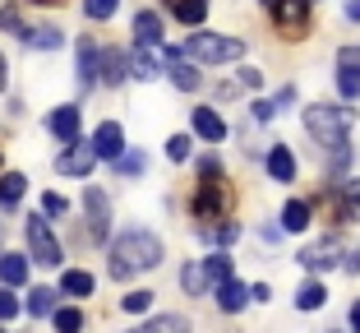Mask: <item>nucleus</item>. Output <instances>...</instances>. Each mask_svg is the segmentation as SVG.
Instances as JSON below:
<instances>
[{
  "mask_svg": "<svg viewBox=\"0 0 360 333\" xmlns=\"http://www.w3.org/2000/svg\"><path fill=\"white\" fill-rule=\"evenodd\" d=\"M158 264H162V241L153 237V232H143V227L116 237L111 241V255H106V273L116 282L134 278V273H143V269H158Z\"/></svg>",
  "mask_w": 360,
  "mask_h": 333,
  "instance_id": "f257e3e1",
  "label": "nucleus"
},
{
  "mask_svg": "<svg viewBox=\"0 0 360 333\" xmlns=\"http://www.w3.org/2000/svg\"><path fill=\"white\" fill-rule=\"evenodd\" d=\"M351 120H356V111H351V107H328V102L305 107V130H309V139H314V144H323V153L347 144Z\"/></svg>",
  "mask_w": 360,
  "mask_h": 333,
  "instance_id": "f03ea898",
  "label": "nucleus"
},
{
  "mask_svg": "<svg viewBox=\"0 0 360 333\" xmlns=\"http://www.w3.org/2000/svg\"><path fill=\"white\" fill-rule=\"evenodd\" d=\"M185 56L203 61V65H226V61H240L245 56V42L240 37H226V32H194V37H185Z\"/></svg>",
  "mask_w": 360,
  "mask_h": 333,
  "instance_id": "7ed1b4c3",
  "label": "nucleus"
},
{
  "mask_svg": "<svg viewBox=\"0 0 360 333\" xmlns=\"http://www.w3.org/2000/svg\"><path fill=\"white\" fill-rule=\"evenodd\" d=\"M23 237H28V250H32V259H37L42 269H60L65 250H60V241L51 237V222H46V218H28Z\"/></svg>",
  "mask_w": 360,
  "mask_h": 333,
  "instance_id": "20e7f679",
  "label": "nucleus"
},
{
  "mask_svg": "<svg viewBox=\"0 0 360 333\" xmlns=\"http://www.w3.org/2000/svg\"><path fill=\"white\" fill-rule=\"evenodd\" d=\"M273 19H277V32L300 42L309 32V0H277L273 5Z\"/></svg>",
  "mask_w": 360,
  "mask_h": 333,
  "instance_id": "39448f33",
  "label": "nucleus"
},
{
  "mask_svg": "<svg viewBox=\"0 0 360 333\" xmlns=\"http://www.w3.org/2000/svg\"><path fill=\"white\" fill-rule=\"evenodd\" d=\"M93 153L106 162H120L125 158V130L116 125V120H102V125L93 130Z\"/></svg>",
  "mask_w": 360,
  "mask_h": 333,
  "instance_id": "423d86ee",
  "label": "nucleus"
},
{
  "mask_svg": "<svg viewBox=\"0 0 360 333\" xmlns=\"http://www.w3.org/2000/svg\"><path fill=\"white\" fill-rule=\"evenodd\" d=\"M194 218H203V222H217V213L226 208V190L212 181H199V190H194Z\"/></svg>",
  "mask_w": 360,
  "mask_h": 333,
  "instance_id": "0eeeda50",
  "label": "nucleus"
},
{
  "mask_svg": "<svg viewBox=\"0 0 360 333\" xmlns=\"http://www.w3.org/2000/svg\"><path fill=\"white\" fill-rule=\"evenodd\" d=\"M75 56H79V84L93 88L97 79H102V46H97L93 37H79V42H75Z\"/></svg>",
  "mask_w": 360,
  "mask_h": 333,
  "instance_id": "6e6552de",
  "label": "nucleus"
},
{
  "mask_svg": "<svg viewBox=\"0 0 360 333\" xmlns=\"http://www.w3.org/2000/svg\"><path fill=\"white\" fill-rule=\"evenodd\" d=\"M84 208H88V227H93V241H106V227H111V204L97 185L84 190Z\"/></svg>",
  "mask_w": 360,
  "mask_h": 333,
  "instance_id": "1a4fd4ad",
  "label": "nucleus"
},
{
  "mask_svg": "<svg viewBox=\"0 0 360 333\" xmlns=\"http://www.w3.org/2000/svg\"><path fill=\"white\" fill-rule=\"evenodd\" d=\"M93 167H97L93 144H75V149H65L60 158H56V172H60V176H88Z\"/></svg>",
  "mask_w": 360,
  "mask_h": 333,
  "instance_id": "9d476101",
  "label": "nucleus"
},
{
  "mask_svg": "<svg viewBox=\"0 0 360 333\" xmlns=\"http://www.w3.org/2000/svg\"><path fill=\"white\" fill-rule=\"evenodd\" d=\"M338 259H342V241L338 237H323L319 246L300 250V264H305V269H314V273H328Z\"/></svg>",
  "mask_w": 360,
  "mask_h": 333,
  "instance_id": "9b49d317",
  "label": "nucleus"
},
{
  "mask_svg": "<svg viewBox=\"0 0 360 333\" xmlns=\"http://www.w3.org/2000/svg\"><path fill=\"white\" fill-rule=\"evenodd\" d=\"M46 125H51V134L65 144V149H75V144H79V130H84V116H79V107H56Z\"/></svg>",
  "mask_w": 360,
  "mask_h": 333,
  "instance_id": "f8f14e48",
  "label": "nucleus"
},
{
  "mask_svg": "<svg viewBox=\"0 0 360 333\" xmlns=\"http://www.w3.org/2000/svg\"><path fill=\"white\" fill-rule=\"evenodd\" d=\"M167 75H171V84H176L180 93H194V88L203 84V79H199V65H194V61H180L176 46H167Z\"/></svg>",
  "mask_w": 360,
  "mask_h": 333,
  "instance_id": "ddd939ff",
  "label": "nucleus"
},
{
  "mask_svg": "<svg viewBox=\"0 0 360 333\" xmlns=\"http://www.w3.org/2000/svg\"><path fill=\"white\" fill-rule=\"evenodd\" d=\"M194 134H199L203 144H222L226 139V120H222V111H212V107H194Z\"/></svg>",
  "mask_w": 360,
  "mask_h": 333,
  "instance_id": "4468645a",
  "label": "nucleus"
},
{
  "mask_svg": "<svg viewBox=\"0 0 360 333\" xmlns=\"http://www.w3.org/2000/svg\"><path fill=\"white\" fill-rule=\"evenodd\" d=\"M134 42L148 46V51H158V46H162V14L158 10H139L134 14Z\"/></svg>",
  "mask_w": 360,
  "mask_h": 333,
  "instance_id": "2eb2a0df",
  "label": "nucleus"
},
{
  "mask_svg": "<svg viewBox=\"0 0 360 333\" xmlns=\"http://www.w3.org/2000/svg\"><path fill=\"white\" fill-rule=\"evenodd\" d=\"M180 287H185V296H208V291H212L208 264H203V259H190V264L180 269Z\"/></svg>",
  "mask_w": 360,
  "mask_h": 333,
  "instance_id": "dca6fc26",
  "label": "nucleus"
},
{
  "mask_svg": "<svg viewBox=\"0 0 360 333\" xmlns=\"http://www.w3.org/2000/svg\"><path fill=\"white\" fill-rule=\"evenodd\" d=\"M167 10L176 23H185V28H199L203 19H208V0H167Z\"/></svg>",
  "mask_w": 360,
  "mask_h": 333,
  "instance_id": "f3484780",
  "label": "nucleus"
},
{
  "mask_svg": "<svg viewBox=\"0 0 360 333\" xmlns=\"http://www.w3.org/2000/svg\"><path fill=\"white\" fill-rule=\"evenodd\" d=\"M268 176H273V181H296V158H291V149H286V144H273V149H268Z\"/></svg>",
  "mask_w": 360,
  "mask_h": 333,
  "instance_id": "a211bd4d",
  "label": "nucleus"
},
{
  "mask_svg": "<svg viewBox=\"0 0 360 333\" xmlns=\"http://www.w3.org/2000/svg\"><path fill=\"white\" fill-rule=\"evenodd\" d=\"M102 79H106V88L125 84V79H129V56L116 51V46H106V51H102Z\"/></svg>",
  "mask_w": 360,
  "mask_h": 333,
  "instance_id": "6ab92c4d",
  "label": "nucleus"
},
{
  "mask_svg": "<svg viewBox=\"0 0 360 333\" xmlns=\"http://www.w3.org/2000/svg\"><path fill=\"white\" fill-rule=\"evenodd\" d=\"M162 61H167V56H158V51H148V46H139L134 56H129V75L134 79H143V84H148V79H158V70H162Z\"/></svg>",
  "mask_w": 360,
  "mask_h": 333,
  "instance_id": "aec40b11",
  "label": "nucleus"
},
{
  "mask_svg": "<svg viewBox=\"0 0 360 333\" xmlns=\"http://www.w3.org/2000/svg\"><path fill=\"white\" fill-rule=\"evenodd\" d=\"M245 301H250V287L245 282H222L217 287V310H226V315H236V310H245Z\"/></svg>",
  "mask_w": 360,
  "mask_h": 333,
  "instance_id": "412c9836",
  "label": "nucleus"
},
{
  "mask_svg": "<svg viewBox=\"0 0 360 333\" xmlns=\"http://www.w3.org/2000/svg\"><path fill=\"white\" fill-rule=\"evenodd\" d=\"M129 333H190V320L185 315H153V320H143Z\"/></svg>",
  "mask_w": 360,
  "mask_h": 333,
  "instance_id": "4be33fe9",
  "label": "nucleus"
},
{
  "mask_svg": "<svg viewBox=\"0 0 360 333\" xmlns=\"http://www.w3.org/2000/svg\"><path fill=\"white\" fill-rule=\"evenodd\" d=\"M28 190V176L23 172H0V208H14Z\"/></svg>",
  "mask_w": 360,
  "mask_h": 333,
  "instance_id": "5701e85b",
  "label": "nucleus"
},
{
  "mask_svg": "<svg viewBox=\"0 0 360 333\" xmlns=\"http://www.w3.org/2000/svg\"><path fill=\"white\" fill-rule=\"evenodd\" d=\"M93 287H97V282H93L88 269H65L60 273V291H65V296H93Z\"/></svg>",
  "mask_w": 360,
  "mask_h": 333,
  "instance_id": "b1692460",
  "label": "nucleus"
},
{
  "mask_svg": "<svg viewBox=\"0 0 360 333\" xmlns=\"http://www.w3.org/2000/svg\"><path fill=\"white\" fill-rule=\"evenodd\" d=\"M23 42L37 46V51H56V46L65 42V32H60V28H51V23H37V28L23 32Z\"/></svg>",
  "mask_w": 360,
  "mask_h": 333,
  "instance_id": "393cba45",
  "label": "nucleus"
},
{
  "mask_svg": "<svg viewBox=\"0 0 360 333\" xmlns=\"http://www.w3.org/2000/svg\"><path fill=\"white\" fill-rule=\"evenodd\" d=\"M0 282H5V287L28 282V259L23 255H0Z\"/></svg>",
  "mask_w": 360,
  "mask_h": 333,
  "instance_id": "a878e982",
  "label": "nucleus"
},
{
  "mask_svg": "<svg viewBox=\"0 0 360 333\" xmlns=\"http://www.w3.org/2000/svg\"><path fill=\"white\" fill-rule=\"evenodd\" d=\"M305 227H309V204H305V199H286L282 232H305Z\"/></svg>",
  "mask_w": 360,
  "mask_h": 333,
  "instance_id": "bb28decb",
  "label": "nucleus"
},
{
  "mask_svg": "<svg viewBox=\"0 0 360 333\" xmlns=\"http://www.w3.org/2000/svg\"><path fill=\"white\" fill-rule=\"evenodd\" d=\"M323 301H328V287H323V282H314V278L300 282V291H296V306H300V310H319Z\"/></svg>",
  "mask_w": 360,
  "mask_h": 333,
  "instance_id": "cd10ccee",
  "label": "nucleus"
},
{
  "mask_svg": "<svg viewBox=\"0 0 360 333\" xmlns=\"http://www.w3.org/2000/svg\"><path fill=\"white\" fill-rule=\"evenodd\" d=\"M23 310H28L32 320L56 315V291H51V287H32V296H28V306H23Z\"/></svg>",
  "mask_w": 360,
  "mask_h": 333,
  "instance_id": "c85d7f7f",
  "label": "nucleus"
},
{
  "mask_svg": "<svg viewBox=\"0 0 360 333\" xmlns=\"http://www.w3.org/2000/svg\"><path fill=\"white\" fill-rule=\"evenodd\" d=\"M51 320H56V333H84V310L79 306H60Z\"/></svg>",
  "mask_w": 360,
  "mask_h": 333,
  "instance_id": "c756f323",
  "label": "nucleus"
},
{
  "mask_svg": "<svg viewBox=\"0 0 360 333\" xmlns=\"http://www.w3.org/2000/svg\"><path fill=\"white\" fill-rule=\"evenodd\" d=\"M203 264H208V278H212V291L222 287V282H231V259H226L222 250H217V255H208V259H203Z\"/></svg>",
  "mask_w": 360,
  "mask_h": 333,
  "instance_id": "7c9ffc66",
  "label": "nucleus"
},
{
  "mask_svg": "<svg viewBox=\"0 0 360 333\" xmlns=\"http://www.w3.org/2000/svg\"><path fill=\"white\" fill-rule=\"evenodd\" d=\"M116 172H120V176H143V172H148V158H143V149H134V153L125 149V158L116 162Z\"/></svg>",
  "mask_w": 360,
  "mask_h": 333,
  "instance_id": "2f4dec72",
  "label": "nucleus"
},
{
  "mask_svg": "<svg viewBox=\"0 0 360 333\" xmlns=\"http://www.w3.org/2000/svg\"><path fill=\"white\" fill-rule=\"evenodd\" d=\"M190 153H194V139H190V134H171V139H167V158L171 162H190Z\"/></svg>",
  "mask_w": 360,
  "mask_h": 333,
  "instance_id": "473e14b6",
  "label": "nucleus"
},
{
  "mask_svg": "<svg viewBox=\"0 0 360 333\" xmlns=\"http://www.w3.org/2000/svg\"><path fill=\"white\" fill-rule=\"evenodd\" d=\"M0 28L5 32H14V37H23V14H19V5H5V10H0Z\"/></svg>",
  "mask_w": 360,
  "mask_h": 333,
  "instance_id": "72a5a7b5",
  "label": "nucleus"
},
{
  "mask_svg": "<svg viewBox=\"0 0 360 333\" xmlns=\"http://www.w3.org/2000/svg\"><path fill=\"white\" fill-rule=\"evenodd\" d=\"M120 10V0H84V14L88 19H111Z\"/></svg>",
  "mask_w": 360,
  "mask_h": 333,
  "instance_id": "f704fd0d",
  "label": "nucleus"
},
{
  "mask_svg": "<svg viewBox=\"0 0 360 333\" xmlns=\"http://www.w3.org/2000/svg\"><path fill=\"white\" fill-rule=\"evenodd\" d=\"M338 93L347 97V102H356V97H360V75H351V70H338Z\"/></svg>",
  "mask_w": 360,
  "mask_h": 333,
  "instance_id": "c9c22d12",
  "label": "nucleus"
},
{
  "mask_svg": "<svg viewBox=\"0 0 360 333\" xmlns=\"http://www.w3.org/2000/svg\"><path fill=\"white\" fill-rule=\"evenodd\" d=\"M120 306H125L129 315H143V310H148V306H153V291H129V296H125V301H120Z\"/></svg>",
  "mask_w": 360,
  "mask_h": 333,
  "instance_id": "e433bc0d",
  "label": "nucleus"
},
{
  "mask_svg": "<svg viewBox=\"0 0 360 333\" xmlns=\"http://www.w3.org/2000/svg\"><path fill=\"white\" fill-rule=\"evenodd\" d=\"M338 70H351V75H360V46H342V51H338Z\"/></svg>",
  "mask_w": 360,
  "mask_h": 333,
  "instance_id": "4c0bfd02",
  "label": "nucleus"
},
{
  "mask_svg": "<svg viewBox=\"0 0 360 333\" xmlns=\"http://www.w3.org/2000/svg\"><path fill=\"white\" fill-rule=\"evenodd\" d=\"M19 310H23V306L14 301V296H10V291H5V287H0V324H10V320H14V315H19Z\"/></svg>",
  "mask_w": 360,
  "mask_h": 333,
  "instance_id": "58836bf2",
  "label": "nucleus"
},
{
  "mask_svg": "<svg viewBox=\"0 0 360 333\" xmlns=\"http://www.w3.org/2000/svg\"><path fill=\"white\" fill-rule=\"evenodd\" d=\"M208 237L217 241V246H231V241L240 237V227H236V222H222V227H217V232H208Z\"/></svg>",
  "mask_w": 360,
  "mask_h": 333,
  "instance_id": "ea45409f",
  "label": "nucleus"
},
{
  "mask_svg": "<svg viewBox=\"0 0 360 333\" xmlns=\"http://www.w3.org/2000/svg\"><path fill=\"white\" fill-rule=\"evenodd\" d=\"M42 208H46L51 218H65V213H70V204H65L60 194H42Z\"/></svg>",
  "mask_w": 360,
  "mask_h": 333,
  "instance_id": "a19ab883",
  "label": "nucleus"
},
{
  "mask_svg": "<svg viewBox=\"0 0 360 333\" xmlns=\"http://www.w3.org/2000/svg\"><path fill=\"white\" fill-rule=\"evenodd\" d=\"M240 84H245V88H255V93H259V88H264V75H259L255 65H245V70H240Z\"/></svg>",
  "mask_w": 360,
  "mask_h": 333,
  "instance_id": "79ce46f5",
  "label": "nucleus"
},
{
  "mask_svg": "<svg viewBox=\"0 0 360 333\" xmlns=\"http://www.w3.org/2000/svg\"><path fill=\"white\" fill-rule=\"evenodd\" d=\"M250 116L264 125V120H273V116H277V107H273V102H255V107H250Z\"/></svg>",
  "mask_w": 360,
  "mask_h": 333,
  "instance_id": "37998d69",
  "label": "nucleus"
},
{
  "mask_svg": "<svg viewBox=\"0 0 360 333\" xmlns=\"http://www.w3.org/2000/svg\"><path fill=\"white\" fill-rule=\"evenodd\" d=\"M236 93H245L240 79H226V84H217V97H236Z\"/></svg>",
  "mask_w": 360,
  "mask_h": 333,
  "instance_id": "c03bdc74",
  "label": "nucleus"
},
{
  "mask_svg": "<svg viewBox=\"0 0 360 333\" xmlns=\"http://www.w3.org/2000/svg\"><path fill=\"white\" fill-rule=\"evenodd\" d=\"M291 102H296V88L286 84V88H282V93H277V97H273V107H277V111H282V107H291Z\"/></svg>",
  "mask_w": 360,
  "mask_h": 333,
  "instance_id": "a18cd8bd",
  "label": "nucleus"
},
{
  "mask_svg": "<svg viewBox=\"0 0 360 333\" xmlns=\"http://www.w3.org/2000/svg\"><path fill=\"white\" fill-rule=\"evenodd\" d=\"M250 296H255V301H268V296H273V287H268V282H255V287H250Z\"/></svg>",
  "mask_w": 360,
  "mask_h": 333,
  "instance_id": "49530a36",
  "label": "nucleus"
},
{
  "mask_svg": "<svg viewBox=\"0 0 360 333\" xmlns=\"http://www.w3.org/2000/svg\"><path fill=\"white\" fill-rule=\"evenodd\" d=\"M347 19H351V23H360V0H347Z\"/></svg>",
  "mask_w": 360,
  "mask_h": 333,
  "instance_id": "de8ad7c7",
  "label": "nucleus"
},
{
  "mask_svg": "<svg viewBox=\"0 0 360 333\" xmlns=\"http://www.w3.org/2000/svg\"><path fill=\"white\" fill-rule=\"evenodd\" d=\"M351 333H360V301H351Z\"/></svg>",
  "mask_w": 360,
  "mask_h": 333,
  "instance_id": "09e8293b",
  "label": "nucleus"
},
{
  "mask_svg": "<svg viewBox=\"0 0 360 333\" xmlns=\"http://www.w3.org/2000/svg\"><path fill=\"white\" fill-rule=\"evenodd\" d=\"M5 75H10V65H5V56H0V93H5V84H10Z\"/></svg>",
  "mask_w": 360,
  "mask_h": 333,
  "instance_id": "8fccbe9b",
  "label": "nucleus"
},
{
  "mask_svg": "<svg viewBox=\"0 0 360 333\" xmlns=\"http://www.w3.org/2000/svg\"><path fill=\"white\" fill-rule=\"evenodd\" d=\"M32 5H65V0H32Z\"/></svg>",
  "mask_w": 360,
  "mask_h": 333,
  "instance_id": "3c124183",
  "label": "nucleus"
},
{
  "mask_svg": "<svg viewBox=\"0 0 360 333\" xmlns=\"http://www.w3.org/2000/svg\"><path fill=\"white\" fill-rule=\"evenodd\" d=\"M264 5H268V10H273V5H277V0H264Z\"/></svg>",
  "mask_w": 360,
  "mask_h": 333,
  "instance_id": "603ef678",
  "label": "nucleus"
},
{
  "mask_svg": "<svg viewBox=\"0 0 360 333\" xmlns=\"http://www.w3.org/2000/svg\"><path fill=\"white\" fill-rule=\"evenodd\" d=\"M0 333H10V329H0Z\"/></svg>",
  "mask_w": 360,
  "mask_h": 333,
  "instance_id": "864d4df0",
  "label": "nucleus"
},
{
  "mask_svg": "<svg viewBox=\"0 0 360 333\" xmlns=\"http://www.w3.org/2000/svg\"><path fill=\"white\" fill-rule=\"evenodd\" d=\"M328 333H333V329H328Z\"/></svg>",
  "mask_w": 360,
  "mask_h": 333,
  "instance_id": "5fc2aeb1",
  "label": "nucleus"
}]
</instances>
